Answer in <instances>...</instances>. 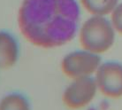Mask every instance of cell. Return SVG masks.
Segmentation results:
<instances>
[{"label":"cell","mask_w":122,"mask_h":110,"mask_svg":"<svg viewBox=\"0 0 122 110\" xmlns=\"http://www.w3.org/2000/svg\"><path fill=\"white\" fill-rule=\"evenodd\" d=\"M80 15L76 0H23L18 10L17 25L32 45L54 49L74 38Z\"/></svg>","instance_id":"6da1fadb"},{"label":"cell","mask_w":122,"mask_h":110,"mask_svg":"<svg viewBox=\"0 0 122 110\" xmlns=\"http://www.w3.org/2000/svg\"><path fill=\"white\" fill-rule=\"evenodd\" d=\"M115 41V29L104 16L93 15L79 29V42L82 49L102 54L112 48Z\"/></svg>","instance_id":"7a4b0ae2"},{"label":"cell","mask_w":122,"mask_h":110,"mask_svg":"<svg viewBox=\"0 0 122 110\" xmlns=\"http://www.w3.org/2000/svg\"><path fill=\"white\" fill-rule=\"evenodd\" d=\"M100 56L87 50H76L68 52L60 61V69L65 77L73 80L90 77L101 65Z\"/></svg>","instance_id":"3957f363"},{"label":"cell","mask_w":122,"mask_h":110,"mask_svg":"<svg viewBox=\"0 0 122 110\" xmlns=\"http://www.w3.org/2000/svg\"><path fill=\"white\" fill-rule=\"evenodd\" d=\"M98 92L94 77L73 79L61 95L64 106L71 110H79L89 106Z\"/></svg>","instance_id":"277c9868"},{"label":"cell","mask_w":122,"mask_h":110,"mask_svg":"<svg viewBox=\"0 0 122 110\" xmlns=\"http://www.w3.org/2000/svg\"><path fill=\"white\" fill-rule=\"evenodd\" d=\"M98 92L110 99L122 97V64L118 61L101 63L94 76Z\"/></svg>","instance_id":"5b68a950"},{"label":"cell","mask_w":122,"mask_h":110,"mask_svg":"<svg viewBox=\"0 0 122 110\" xmlns=\"http://www.w3.org/2000/svg\"><path fill=\"white\" fill-rule=\"evenodd\" d=\"M20 45L17 37L10 31L0 30V70L10 69L17 64Z\"/></svg>","instance_id":"8992f818"},{"label":"cell","mask_w":122,"mask_h":110,"mask_svg":"<svg viewBox=\"0 0 122 110\" xmlns=\"http://www.w3.org/2000/svg\"><path fill=\"white\" fill-rule=\"evenodd\" d=\"M0 110H33L29 97L20 91H12L0 98Z\"/></svg>","instance_id":"52a82bcc"},{"label":"cell","mask_w":122,"mask_h":110,"mask_svg":"<svg viewBox=\"0 0 122 110\" xmlns=\"http://www.w3.org/2000/svg\"><path fill=\"white\" fill-rule=\"evenodd\" d=\"M83 8L92 15L105 16L112 13L118 0H80Z\"/></svg>","instance_id":"ba28073f"},{"label":"cell","mask_w":122,"mask_h":110,"mask_svg":"<svg viewBox=\"0 0 122 110\" xmlns=\"http://www.w3.org/2000/svg\"><path fill=\"white\" fill-rule=\"evenodd\" d=\"M111 14V22L114 29L122 35V3L117 5Z\"/></svg>","instance_id":"9c48e42d"}]
</instances>
